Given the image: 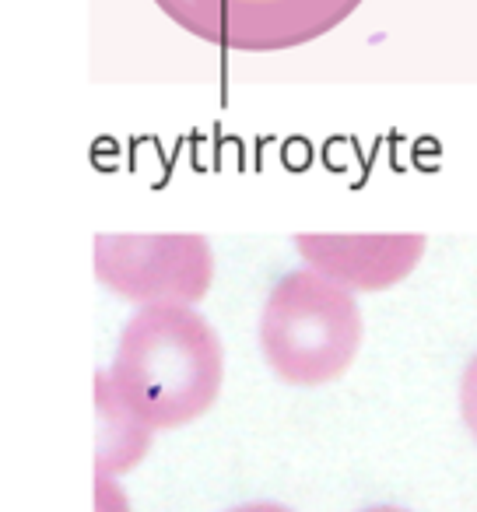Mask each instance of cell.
<instances>
[{"label":"cell","instance_id":"3957f363","mask_svg":"<svg viewBox=\"0 0 477 512\" xmlns=\"http://www.w3.org/2000/svg\"><path fill=\"white\" fill-rule=\"evenodd\" d=\"M190 36L221 50L281 53L323 39L365 0H155Z\"/></svg>","mask_w":477,"mask_h":512},{"label":"cell","instance_id":"277c9868","mask_svg":"<svg viewBox=\"0 0 477 512\" xmlns=\"http://www.w3.org/2000/svg\"><path fill=\"white\" fill-rule=\"evenodd\" d=\"M95 278L141 306H193L214 281L204 235H95Z\"/></svg>","mask_w":477,"mask_h":512},{"label":"cell","instance_id":"ba28073f","mask_svg":"<svg viewBox=\"0 0 477 512\" xmlns=\"http://www.w3.org/2000/svg\"><path fill=\"white\" fill-rule=\"evenodd\" d=\"M232 512H292L285 505H271V502H253V505H243V509H232Z\"/></svg>","mask_w":477,"mask_h":512},{"label":"cell","instance_id":"6da1fadb","mask_svg":"<svg viewBox=\"0 0 477 512\" xmlns=\"http://www.w3.org/2000/svg\"><path fill=\"white\" fill-rule=\"evenodd\" d=\"M109 379L155 432L190 425L218 400L221 341L190 306H144L123 327Z\"/></svg>","mask_w":477,"mask_h":512},{"label":"cell","instance_id":"52a82bcc","mask_svg":"<svg viewBox=\"0 0 477 512\" xmlns=\"http://www.w3.org/2000/svg\"><path fill=\"white\" fill-rule=\"evenodd\" d=\"M460 414H463V425L477 439V355L470 358L460 376Z\"/></svg>","mask_w":477,"mask_h":512},{"label":"cell","instance_id":"8992f818","mask_svg":"<svg viewBox=\"0 0 477 512\" xmlns=\"http://www.w3.org/2000/svg\"><path fill=\"white\" fill-rule=\"evenodd\" d=\"M95 407H99V456H95V467L99 477L123 474L134 463H141V456L148 453V442L155 428L144 425L127 404L116 393L109 372L95 376Z\"/></svg>","mask_w":477,"mask_h":512},{"label":"cell","instance_id":"5b68a950","mask_svg":"<svg viewBox=\"0 0 477 512\" xmlns=\"http://www.w3.org/2000/svg\"><path fill=\"white\" fill-rule=\"evenodd\" d=\"M425 235H299L295 249L313 271L348 292H386L425 256Z\"/></svg>","mask_w":477,"mask_h":512},{"label":"cell","instance_id":"9c48e42d","mask_svg":"<svg viewBox=\"0 0 477 512\" xmlns=\"http://www.w3.org/2000/svg\"><path fill=\"white\" fill-rule=\"evenodd\" d=\"M362 512H407V509H397V505H379V509H362Z\"/></svg>","mask_w":477,"mask_h":512},{"label":"cell","instance_id":"7a4b0ae2","mask_svg":"<svg viewBox=\"0 0 477 512\" xmlns=\"http://www.w3.org/2000/svg\"><path fill=\"white\" fill-rule=\"evenodd\" d=\"M260 348L278 379L323 386L341 379L362 348L355 295L320 271H292L271 288L260 316Z\"/></svg>","mask_w":477,"mask_h":512}]
</instances>
